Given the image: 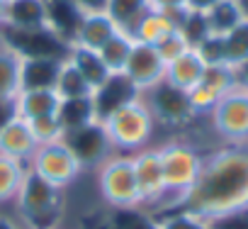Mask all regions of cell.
<instances>
[{"mask_svg":"<svg viewBox=\"0 0 248 229\" xmlns=\"http://www.w3.org/2000/svg\"><path fill=\"white\" fill-rule=\"evenodd\" d=\"M170 210H185L207 222L248 210V142L224 144L207 154L195 185Z\"/></svg>","mask_w":248,"mask_h":229,"instance_id":"cell-1","label":"cell"},{"mask_svg":"<svg viewBox=\"0 0 248 229\" xmlns=\"http://www.w3.org/2000/svg\"><path fill=\"white\" fill-rule=\"evenodd\" d=\"M100 127L112 147V151H141L149 147L154 130H156V120L154 112L149 110L144 95H137L127 102H122L119 107L109 110L105 117L100 120Z\"/></svg>","mask_w":248,"mask_h":229,"instance_id":"cell-2","label":"cell"},{"mask_svg":"<svg viewBox=\"0 0 248 229\" xmlns=\"http://www.w3.org/2000/svg\"><path fill=\"white\" fill-rule=\"evenodd\" d=\"M15 202L25 229H54L63 212V190L42 180L27 168Z\"/></svg>","mask_w":248,"mask_h":229,"instance_id":"cell-3","label":"cell"},{"mask_svg":"<svg viewBox=\"0 0 248 229\" xmlns=\"http://www.w3.org/2000/svg\"><path fill=\"white\" fill-rule=\"evenodd\" d=\"M158 154L166 183V200L158 205V210L163 212L170 210L195 185L204 156L187 142H166L163 147H158Z\"/></svg>","mask_w":248,"mask_h":229,"instance_id":"cell-4","label":"cell"},{"mask_svg":"<svg viewBox=\"0 0 248 229\" xmlns=\"http://www.w3.org/2000/svg\"><path fill=\"white\" fill-rule=\"evenodd\" d=\"M97 188L102 200L112 210H129L141 207V195L137 188L134 164L127 154H109L97 166Z\"/></svg>","mask_w":248,"mask_h":229,"instance_id":"cell-5","label":"cell"},{"mask_svg":"<svg viewBox=\"0 0 248 229\" xmlns=\"http://www.w3.org/2000/svg\"><path fill=\"white\" fill-rule=\"evenodd\" d=\"M27 168L32 173H37L42 180L66 190L71 183L78 180V176L83 173V164L76 156V151L63 142H51V144H39L37 151L32 154Z\"/></svg>","mask_w":248,"mask_h":229,"instance_id":"cell-6","label":"cell"},{"mask_svg":"<svg viewBox=\"0 0 248 229\" xmlns=\"http://www.w3.org/2000/svg\"><path fill=\"white\" fill-rule=\"evenodd\" d=\"M209 122L226 144L248 142V88L233 83L209 110Z\"/></svg>","mask_w":248,"mask_h":229,"instance_id":"cell-7","label":"cell"},{"mask_svg":"<svg viewBox=\"0 0 248 229\" xmlns=\"http://www.w3.org/2000/svg\"><path fill=\"white\" fill-rule=\"evenodd\" d=\"M122 76L134 85L137 93H146L154 85L163 83L166 61H163V56L158 54L156 47L144 44V42H134V47L127 56V64L122 68Z\"/></svg>","mask_w":248,"mask_h":229,"instance_id":"cell-8","label":"cell"},{"mask_svg":"<svg viewBox=\"0 0 248 229\" xmlns=\"http://www.w3.org/2000/svg\"><path fill=\"white\" fill-rule=\"evenodd\" d=\"M149 110L154 112V120L156 122H163V125H187L192 117H197V114L192 112L190 102H187V95L173 85H168L166 81L154 85L151 90L141 93Z\"/></svg>","mask_w":248,"mask_h":229,"instance_id":"cell-9","label":"cell"},{"mask_svg":"<svg viewBox=\"0 0 248 229\" xmlns=\"http://www.w3.org/2000/svg\"><path fill=\"white\" fill-rule=\"evenodd\" d=\"M137 188L141 195V207L154 205L158 207L166 200V183H163V168H161V154L158 147H146L132 156Z\"/></svg>","mask_w":248,"mask_h":229,"instance_id":"cell-10","label":"cell"},{"mask_svg":"<svg viewBox=\"0 0 248 229\" xmlns=\"http://www.w3.org/2000/svg\"><path fill=\"white\" fill-rule=\"evenodd\" d=\"M233 83H236L233 81V68H229V66H207L202 81L185 93L192 112L195 114H209V110L217 105V100Z\"/></svg>","mask_w":248,"mask_h":229,"instance_id":"cell-11","label":"cell"},{"mask_svg":"<svg viewBox=\"0 0 248 229\" xmlns=\"http://www.w3.org/2000/svg\"><path fill=\"white\" fill-rule=\"evenodd\" d=\"M63 142L76 151V156L80 159L83 168H88L93 164L100 166L109 156V151H112V147H109L100 122H93L88 127H80V130H73V132L63 134Z\"/></svg>","mask_w":248,"mask_h":229,"instance_id":"cell-12","label":"cell"},{"mask_svg":"<svg viewBox=\"0 0 248 229\" xmlns=\"http://www.w3.org/2000/svg\"><path fill=\"white\" fill-rule=\"evenodd\" d=\"M10 32H51L46 0H8L5 27Z\"/></svg>","mask_w":248,"mask_h":229,"instance_id":"cell-13","label":"cell"},{"mask_svg":"<svg viewBox=\"0 0 248 229\" xmlns=\"http://www.w3.org/2000/svg\"><path fill=\"white\" fill-rule=\"evenodd\" d=\"M34 151H37V142L32 137V130H30L27 120L13 114V117L0 127V154H5L10 159H17L22 164H30Z\"/></svg>","mask_w":248,"mask_h":229,"instance_id":"cell-14","label":"cell"},{"mask_svg":"<svg viewBox=\"0 0 248 229\" xmlns=\"http://www.w3.org/2000/svg\"><path fill=\"white\" fill-rule=\"evenodd\" d=\"M204 71H207L204 59L200 56V51H197L195 47H190V49H185L180 56H175L173 61L166 64V78H163V81H166L168 85H173V88L187 93L190 88H195V85L202 81Z\"/></svg>","mask_w":248,"mask_h":229,"instance_id":"cell-15","label":"cell"},{"mask_svg":"<svg viewBox=\"0 0 248 229\" xmlns=\"http://www.w3.org/2000/svg\"><path fill=\"white\" fill-rule=\"evenodd\" d=\"M61 105V95L54 88H25L15 98V114L22 120H37L46 114H56Z\"/></svg>","mask_w":248,"mask_h":229,"instance_id":"cell-16","label":"cell"},{"mask_svg":"<svg viewBox=\"0 0 248 229\" xmlns=\"http://www.w3.org/2000/svg\"><path fill=\"white\" fill-rule=\"evenodd\" d=\"M114 32H117V27L107 17L105 10L102 13H80V20H78V27H76V34H73L71 44L97 51Z\"/></svg>","mask_w":248,"mask_h":229,"instance_id":"cell-17","label":"cell"},{"mask_svg":"<svg viewBox=\"0 0 248 229\" xmlns=\"http://www.w3.org/2000/svg\"><path fill=\"white\" fill-rule=\"evenodd\" d=\"M66 59H68V61L78 68V73L88 81V85L93 88V95L112 78V73H109V68L105 66L100 51H95V49H85V47L71 44Z\"/></svg>","mask_w":248,"mask_h":229,"instance_id":"cell-18","label":"cell"},{"mask_svg":"<svg viewBox=\"0 0 248 229\" xmlns=\"http://www.w3.org/2000/svg\"><path fill=\"white\" fill-rule=\"evenodd\" d=\"M22 90V54L0 39V102H15Z\"/></svg>","mask_w":248,"mask_h":229,"instance_id":"cell-19","label":"cell"},{"mask_svg":"<svg viewBox=\"0 0 248 229\" xmlns=\"http://www.w3.org/2000/svg\"><path fill=\"white\" fill-rule=\"evenodd\" d=\"M63 59L54 56H22V90L25 88H54Z\"/></svg>","mask_w":248,"mask_h":229,"instance_id":"cell-20","label":"cell"},{"mask_svg":"<svg viewBox=\"0 0 248 229\" xmlns=\"http://www.w3.org/2000/svg\"><path fill=\"white\" fill-rule=\"evenodd\" d=\"M178 30V17L168 15V13H158V10H149L139 25L132 30V37L137 42H144V44H151V47H158L170 32Z\"/></svg>","mask_w":248,"mask_h":229,"instance_id":"cell-21","label":"cell"},{"mask_svg":"<svg viewBox=\"0 0 248 229\" xmlns=\"http://www.w3.org/2000/svg\"><path fill=\"white\" fill-rule=\"evenodd\" d=\"M56 114H59V122L63 127V134H68L73 130H80V127H88L93 122H100L97 112H95L93 95L90 98H78V100H61Z\"/></svg>","mask_w":248,"mask_h":229,"instance_id":"cell-22","label":"cell"},{"mask_svg":"<svg viewBox=\"0 0 248 229\" xmlns=\"http://www.w3.org/2000/svg\"><path fill=\"white\" fill-rule=\"evenodd\" d=\"M202 17H204L207 32L212 37H224L246 20L241 8H238V0H219V3L212 5Z\"/></svg>","mask_w":248,"mask_h":229,"instance_id":"cell-23","label":"cell"},{"mask_svg":"<svg viewBox=\"0 0 248 229\" xmlns=\"http://www.w3.org/2000/svg\"><path fill=\"white\" fill-rule=\"evenodd\" d=\"M149 10H151L149 0H107V5H105V13L114 22V27L122 32H129V34Z\"/></svg>","mask_w":248,"mask_h":229,"instance_id":"cell-24","label":"cell"},{"mask_svg":"<svg viewBox=\"0 0 248 229\" xmlns=\"http://www.w3.org/2000/svg\"><path fill=\"white\" fill-rule=\"evenodd\" d=\"M134 42H137V39H134L129 32L117 30V32L97 49L100 56H102V61H105V66L109 68V73H122V68H124V64H127V56H129Z\"/></svg>","mask_w":248,"mask_h":229,"instance_id":"cell-25","label":"cell"},{"mask_svg":"<svg viewBox=\"0 0 248 229\" xmlns=\"http://www.w3.org/2000/svg\"><path fill=\"white\" fill-rule=\"evenodd\" d=\"M25 176H27V164L0 154V205L13 202L17 197Z\"/></svg>","mask_w":248,"mask_h":229,"instance_id":"cell-26","label":"cell"},{"mask_svg":"<svg viewBox=\"0 0 248 229\" xmlns=\"http://www.w3.org/2000/svg\"><path fill=\"white\" fill-rule=\"evenodd\" d=\"M54 90L61 95V100H78V98H90L93 95V88L88 85V81L78 73V68L68 59L61 61Z\"/></svg>","mask_w":248,"mask_h":229,"instance_id":"cell-27","label":"cell"},{"mask_svg":"<svg viewBox=\"0 0 248 229\" xmlns=\"http://www.w3.org/2000/svg\"><path fill=\"white\" fill-rule=\"evenodd\" d=\"M224 42V61L229 68L243 64L248 59V20H243L238 27H233L229 34L221 37Z\"/></svg>","mask_w":248,"mask_h":229,"instance_id":"cell-28","label":"cell"},{"mask_svg":"<svg viewBox=\"0 0 248 229\" xmlns=\"http://www.w3.org/2000/svg\"><path fill=\"white\" fill-rule=\"evenodd\" d=\"M156 229H212L207 219L185 212V210H166V214H154Z\"/></svg>","mask_w":248,"mask_h":229,"instance_id":"cell-29","label":"cell"},{"mask_svg":"<svg viewBox=\"0 0 248 229\" xmlns=\"http://www.w3.org/2000/svg\"><path fill=\"white\" fill-rule=\"evenodd\" d=\"M109 229H156V219L141 207L114 210L109 217Z\"/></svg>","mask_w":248,"mask_h":229,"instance_id":"cell-30","label":"cell"},{"mask_svg":"<svg viewBox=\"0 0 248 229\" xmlns=\"http://www.w3.org/2000/svg\"><path fill=\"white\" fill-rule=\"evenodd\" d=\"M30 130H32V137L39 144H51V142H59L63 139V127L59 122V114H46V117H37V120H30L27 122Z\"/></svg>","mask_w":248,"mask_h":229,"instance_id":"cell-31","label":"cell"},{"mask_svg":"<svg viewBox=\"0 0 248 229\" xmlns=\"http://www.w3.org/2000/svg\"><path fill=\"white\" fill-rule=\"evenodd\" d=\"M156 49H158V54L163 56V61L168 64V61H173L175 56H180L185 49H190V44H187V39L183 37V32L175 30V32H170V34H168Z\"/></svg>","mask_w":248,"mask_h":229,"instance_id":"cell-32","label":"cell"},{"mask_svg":"<svg viewBox=\"0 0 248 229\" xmlns=\"http://www.w3.org/2000/svg\"><path fill=\"white\" fill-rule=\"evenodd\" d=\"M212 229H248V210H238L217 219H209Z\"/></svg>","mask_w":248,"mask_h":229,"instance_id":"cell-33","label":"cell"},{"mask_svg":"<svg viewBox=\"0 0 248 229\" xmlns=\"http://www.w3.org/2000/svg\"><path fill=\"white\" fill-rule=\"evenodd\" d=\"M149 8L158 13H168L180 20V15L185 13V0H149Z\"/></svg>","mask_w":248,"mask_h":229,"instance_id":"cell-34","label":"cell"},{"mask_svg":"<svg viewBox=\"0 0 248 229\" xmlns=\"http://www.w3.org/2000/svg\"><path fill=\"white\" fill-rule=\"evenodd\" d=\"M71 3L80 10V13H102L107 0H71Z\"/></svg>","mask_w":248,"mask_h":229,"instance_id":"cell-35","label":"cell"},{"mask_svg":"<svg viewBox=\"0 0 248 229\" xmlns=\"http://www.w3.org/2000/svg\"><path fill=\"white\" fill-rule=\"evenodd\" d=\"M219 0H185V10L187 13H207L212 5H217Z\"/></svg>","mask_w":248,"mask_h":229,"instance_id":"cell-36","label":"cell"},{"mask_svg":"<svg viewBox=\"0 0 248 229\" xmlns=\"http://www.w3.org/2000/svg\"><path fill=\"white\" fill-rule=\"evenodd\" d=\"M233 81H236L238 85H243V88H248V59H246L243 64H238V66H233Z\"/></svg>","mask_w":248,"mask_h":229,"instance_id":"cell-37","label":"cell"},{"mask_svg":"<svg viewBox=\"0 0 248 229\" xmlns=\"http://www.w3.org/2000/svg\"><path fill=\"white\" fill-rule=\"evenodd\" d=\"M15 114V102H0V127Z\"/></svg>","mask_w":248,"mask_h":229,"instance_id":"cell-38","label":"cell"},{"mask_svg":"<svg viewBox=\"0 0 248 229\" xmlns=\"http://www.w3.org/2000/svg\"><path fill=\"white\" fill-rule=\"evenodd\" d=\"M0 229H25V227H20L15 219H10L5 214H0Z\"/></svg>","mask_w":248,"mask_h":229,"instance_id":"cell-39","label":"cell"},{"mask_svg":"<svg viewBox=\"0 0 248 229\" xmlns=\"http://www.w3.org/2000/svg\"><path fill=\"white\" fill-rule=\"evenodd\" d=\"M5 15H8V0H0V30L5 27Z\"/></svg>","mask_w":248,"mask_h":229,"instance_id":"cell-40","label":"cell"},{"mask_svg":"<svg viewBox=\"0 0 248 229\" xmlns=\"http://www.w3.org/2000/svg\"><path fill=\"white\" fill-rule=\"evenodd\" d=\"M238 8H241V13H243V17L248 20V0H238Z\"/></svg>","mask_w":248,"mask_h":229,"instance_id":"cell-41","label":"cell"},{"mask_svg":"<svg viewBox=\"0 0 248 229\" xmlns=\"http://www.w3.org/2000/svg\"><path fill=\"white\" fill-rule=\"evenodd\" d=\"M54 229H56V227H54Z\"/></svg>","mask_w":248,"mask_h":229,"instance_id":"cell-42","label":"cell"}]
</instances>
